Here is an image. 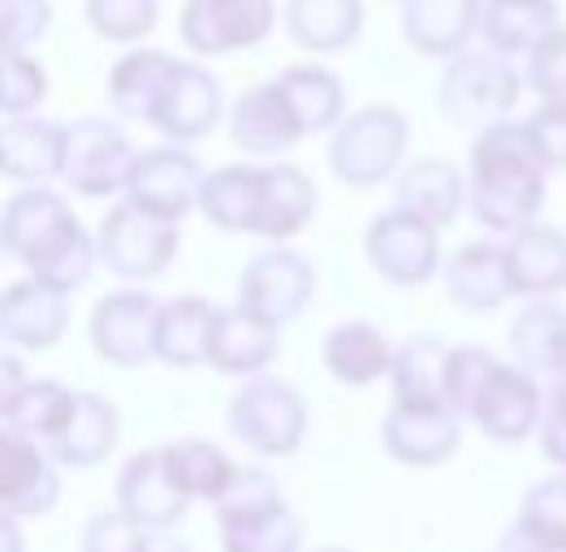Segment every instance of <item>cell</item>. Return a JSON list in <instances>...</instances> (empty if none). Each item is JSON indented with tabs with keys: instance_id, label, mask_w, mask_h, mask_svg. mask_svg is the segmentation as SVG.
Instances as JSON below:
<instances>
[{
	"instance_id": "cell-38",
	"label": "cell",
	"mask_w": 566,
	"mask_h": 552,
	"mask_svg": "<svg viewBox=\"0 0 566 552\" xmlns=\"http://www.w3.org/2000/svg\"><path fill=\"white\" fill-rule=\"evenodd\" d=\"M95 259H99V237H92V233L83 230V221H70L27 264V273L35 276V280H44V285H52V289H61V294H74V289L87 285Z\"/></svg>"
},
{
	"instance_id": "cell-9",
	"label": "cell",
	"mask_w": 566,
	"mask_h": 552,
	"mask_svg": "<svg viewBox=\"0 0 566 552\" xmlns=\"http://www.w3.org/2000/svg\"><path fill=\"white\" fill-rule=\"evenodd\" d=\"M312 294H316V273L290 246L260 251L242 268V280H238V302L251 307V311H260L264 320H273L277 328L298 320L312 307Z\"/></svg>"
},
{
	"instance_id": "cell-42",
	"label": "cell",
	"mask_w": 566,
	"mask_h": 552,
	"mask_svg": "<svg viewBox=\"0 0 566 552\" xmlns=\"http://www.w3.org/2000/svg\"><path fill=\"white\" fill-rule=\"evenodd\" d=\"M497 371V359L480 346H450V359H446V406L459 414L472 418L475 402L489 384V375Z\"/></svg>"
},
{
	"instance_id": "cell-14",
	"label": "cell",
	"mask_w": 566,
	"mask_h": 552,
	"mask_svg": "<svg viewBox=\"0 0 566 552\" xmlns=\"http://www.w3.org/2000/svg\"><path fill=\"white\" fill-rule=\"evenodd\" d=\"M385 454L402 466H441L454 458L463 440V423L450 406H411L394 402L380 423Z\"/></svg>"
},
{
	"instance_id": "cell-28",
	"label": "cell",
	"mask_w": 566,
	"mask_h": 552,
	"mask_svg": "<svg viewBox=\"0 0 566 552\" xmlns=\"http://www.w3.org/2000/svg\"><path fill=\"white\" fill-rule=\"evenodd\" d=\"M316 212V182L294 169V164H269L260 169V208H255V230L269 242H285L298 230H307Z\"/></svg>"
},
{
	"instance_id": "cell-5",
	"label": "cell",
	"mask_w": 566,
	"mask_h": 552,
	"mask_svg": "<svg viewBox=\"0 0 566 552\" xmlns=\"http://www.w3.org/2000/svg\"><path fill=\"white\" fill-rule=\"evenodd\" d=\"M178 255V221H165L139 203H122L99 225V259L113 276L151 280Z\"/></svg>"
},
{
	"instance_id": "cell-33",
	"label": "cell",
	"mask_w": 566,
	"mask_h": 552,
	"mask_svg": "<svg viewBox=\"0 0 566 552\" xmlns=\"http://www.w3.org/2000/svg\"><path fill=\"white\" fill-rule=\"evenodd\" d=\"M446 359L450 346L437 337H407L394 350V402H411V406H446Z\"/></svg>"
},
{
	"instance_id": "cell-56",
	"label": "cell",
	"mask_w": 566,
	"mask_h": 552,
	"mask_svg": "<svg viewBox=\"0 0 566 552\" xmlns=\"http://www.w3.org/2000/svg\"><path fill=\"white\" fill-rule=\"evenodd\" d=\"M321 552H346V549H321Z\"/></svg>"
},
{
	"instance_id": "cell-51",
	"label": "cell",
	"mask_w": 566,
	"mask_h": 552,
	"mask_svg": "<svg viewBox=\"0 0 566 552\" xmlns=\"http://www.w3.org/2000/svg\"><path fill=\"white\" fill-rule=\"evenodd\" d=\"M536 436H541V454L554 461V466H563L566 470V418L563 414L545 411L541 427H536Z\"/></svg>"
},
{
	"instance_id": "cell-54",
	"label": "cell",
	"mask_w": 566,
	"mask_h": 552,
	"mask_svg": "<svg viewBox=\"0 0 566 552\" xmlns=\"http://www.w3.org/2000/svg\"><path fill=\"white\" fill-rule=\"evenodd\" d=\"M549 411L566 418V368L558 371V375H554V384H549Z\"/></svg>"
},
{
	"instance_id": "cell-45",
	"label": "cell",
	"mask_w": 566,
	"mask_h": 552,
	"mask_svg": "<svg viewBox=\"0 0 566 552\" xmlns=\"http://www.w3.org/2000/svg\"><path fill=\"white\" fill-rule=\"evenodd\" d=\"M520 518L532 531L549 535L554 544L566 549V470L563 475H549V479H536V484L523 492Z\"/></svg>"
},
{
	"instance_id": "cell-39",
	"label": "cell",
	"mask_w": 566,
	"mask_h": 552,
	"mask_svg": "<svg viewBox=\"0 0 566 552\" xmlns=\"http://www.w3.org/2000/svg\"><path fill=\"white\" fill-rule=\"evenodd\" d=\"M165 458L190 501H217L238 470L234 461L226 458V449H217L212 440H174V445H165Z\"/></svg>"
},
{
	"instance_id": "cell-29",
	"label": "cell",
	"mask_w": 566,
	"mask_h": 552,
	"mask_svg": "<svg viewBox=\"0 0 566 552\" xmlns=\"http://www.w3.org/2000/svg\"><path fill=\"white\" fill-rule=\"evenodd\" d=\"M212 316H217V307L208 298H199V294H182V298L160 302L156 337H151L156 359L165 368H199V363H208Z\"/></svg>"
},
{
	"instance_id": "cell-13",
	"label": "cell",
	"mask_w": 566,
	"mask_h": 552,
	"mask_svg": "<svg viewBox=\"0 0 566 552\" xmlns=\"http://www.w3.org/2000/svg\"><path fill=\"white\" fill-rule=\"evenodd\" d=\"M545 418V393L536 384V375L527 368H506L497 363V371L489 375L480 402L472 411V423L493 440V445H520L527 440Z\"/></svg>"
},
{
	"instance_id": "cell-32",
	"label": "cell",
	"mask_w": 566,
	"mask_h": 552,
	"mask_svg": "<svg viewBox=\"0 0 566 552\" xmlns=\"http://www.w3.org/2000/svg\"><path fill=\"white\" fill-rule=\"evenodd\" d=\"M558 26V0H484L480 35L502 56L532 52Z\"/></svg>"
},
{
	"instance_id": "cell-52",
	"label": "cell",
	"mask_w": 566,
	"mask_h": 552,
	"mask_svg": "<svg viewBox=\"0 0 566 552\" xmlns=\"http://www.w3.org/2000/svg\"><path fill=\"white\" fill-rule=\"evenodd\" d=\"M143 552H190L174 531H147V544H143Z\"/></svg>"
},
{
	"instance_id": "cell-26",
	"label": "cell",
	"mask_w": 566,
	"mask_h": 552,
	"mask_svg": "<svg viewBox=\"0 0 566 552\" xmlns=\"http://www.w3.org/2000/svg\"><path fill=\"white\" fill-rule=\"evenodd\" d=\"M321 363H325V371H329L337 384L368 389V384H377L380 375H389V368H394V346H389V337L380 332L377 323L346 320L325 337Z\"/></svg>"
},
{
	"instance_id": "cell-19",
	"label": "cell",
	"mask_w": 566,
	"mask_h": 552,
	"mask_svg": "<svg viewBox=\"0 0 566 552\" xmlns=\"http://www.w3.org/2000/svg\"><path fill=\"white\" fill-rule=\"evenodd\" d=\"M70 328V294L27 276L0 298V332L18 350H52Z\"/></svg>"
},
{
	"instance_id": "cell-55",
	"label": "cell",
	"mask_w": 566,
	"mask_h": 552,
	"mask_svg": "<svg viewBox=\"0 0 566 552\" xmlns=\"http://www.w3.org/2000/svg\"><path fill=\"white\" fill-rule=\"evenodd\" d=\"M4 552H22V531H18V518L13 513H4Z\"/></svg>"
},
{
	"instance_id": "cell-2",
	"label": "cell",
	"mask_w": 566,
	"mask_h": 552,
	"mask_svg": "<svg viewBox=\"0 0 566 552\" xmlns=\"http://www.w3.org/2000/svg\"><path fill=\"white\" fill-rule=\"evenodd\" d=\"M520 70L502 52H459L441 74V113L459 130H489L520 104Z\"/></svg>"
},
{
	"instance_id": "cell-31",
	"label": "cell",
	"mask_w": 566,
	"mask_h": 552,
	"mask_svg": "<svg viewBox=\"0 0 566 552\" xmlns=\"http://www.w3.org/2000/svg\"><path fill=\"white\" fill-rule=\"evenodd\" d=\"M511 354L532 375H558L566 368V311L549 298H532L511 320Z\"/></svg>"
},
{
	"instance_id": "cell-20",
	"label": "cell",
	"mask_w": 566,
	"mask_h": 552,
	"mask_svg": "<svg viewBox=\"0 0 566 552\" xmlns=\"http://www.w3.org/2000/svg\"><path fill=\"white\" fill-rule=\"evenodd\" d=\"M506 276L520 298H549L566 289V233L554 225H523L502 242Z\"/></svg>"
},
{
	"instance_id": "cell-50",
	"label": "cell",
	"mask_w": 566,
	"mask_h": 552,
	"mask_svg": "<svg viewBox=\"0 0 566 552\" xmlns=\"http://www.w3.org/2000/svg\"><path fill=\"white\" fill-rule=\"evenodd\" d=\"M497 552H566V549H563V544H554L549 535L532 531L523 518H515V522L502 531V540H497Z\"/></svg>"
},
{
	"instance_id": "cell-34",
	"label": "cell",
	"mask_w": 566,
	"mask_h": 552,
	"mask_svg": "<svg viewBox=\"0 0 566 552\" xmlns=\"http://www.w3.org/2000/svg\"><path fill=\"white\" fill-rule=\"evenodd\" d=\"M255 208H260V169L226 164L217 173H203L199 212L208 216V225H217L221 233H251Z\"/></svg>"
},
{
	"instance_id": "cell-35",
	"label": "cell",
	"mask_w": 566,
	"mask_h": 552,
	"mask_svg": "<svg viewBox=\"0 0 566 552\" xmlns=\"http://www.w3.org/2000/svg\"><path fill=\"white\" fill-rule=\"evenodd\" d=\"M174 70V56L160 47H139L126 52L113 70H108V104L130 117V121H151V108L160 99V87Z\"/></svg>"
},
{
	"instance_id": "cell-10",
	"label": "cell",
	"mask_w": 566,
	"mask_h": 552,
	"mask_svg": "<svg viewBox=\"0 0 566 552\" xmlns=\"http://www.w3.org/2000/svg\"><path fill=\"white\" fill-rule=\"evenodd\" d=\"M156 316L160 302L147 289H113L95 302L92 311V350L113 363V368H143L147 359H156L151 337H156Z\"/></svg>"
},
{
	"instance_id": "cell-23",
	"label": "cell",
	"mask_w": 566,
	"mask_h": 552,
	"mask_svg": "<svg viewBox=\"0 0 566 552\" xmlns=\"http://www.w3.org/2000/svg\"><path fill=\"white\" fill-rule=\"evenodd\" d=\"M484 0H402V35L420 56H459L480 31Z\"/></svg>"
},
{
	"instance_id": "cell-43",
	"label": "cell",
	"mask_w": 566,
	"mask_h": 552,
	"mask_svg": "<svg viewBox=\"0 0 566 552\" xmlns=\"http://www.w3.org/2000/svg\"><path fill=\"white\" fill-rule=\"evenodd\" d=\"M48 95V78L40 61L27 52H4L0 56V113L4 117H31Z\"/></svg>"
},
{
	"instance_id": "cell-36",
	"label": "cell",
	"mask_w": 566,
	"mask_h": 552,
	"mask_svg": "<svg viewBox=\"0 0 566 552\" xmlns=\"http://www.w3.org/2000/svg\"><path fill=\"white\" fill-rule=\"evenodd\" d=\"M70 411H74V393L65 384H56V380H27L18 393H9L0 402L4 432L31 436V440H44V445L56 440V432L65 427Z\"/></svg>"
},
{
	"instance_id": "cell-41",
	"label": "cell",
	"mask_w": 566,
	"mask_h": 552,
	"mask_svg": "<svg viewBox=\"0 0 566 552\" xmlns=\"http://www.w3.org/2000/svg\"><path fill=\"white\" fill-rule=\"evenodd\" d=\"M87 26L99 40L113 44H135L156 31L160 22V0H83Z\"/></svg>"
},
{
	"instance_id": "cell-16",
	"label": "cell",
	"mask_w": 566,
	"mask_h": 552,
	"mask_svg": "<svg viewBox=\"0 0 566 552\" xmlns=\"http://www.w3.org/2000/svg\"><path fill=\"white\" fill-rule=\"evenodd\" d=\"M61 479L44 440L4 432L0 436V506L13 518H40L56 506Z\"/></svg>"
},
{
	"instance_id": "cell-46",
	"label": "cell",
	"mask_w": 566,
	"mask_h": 552,
	"mask_svg": "<svg viewBox=\"0 0 566 552\" xmlns=\"http://www.w3.org/2000/svg\"><path fill=\"white\" fill-rule=\"evenodd\" d=\"M52 26V0H0V52H27Z\"/></svg>"
},
{
	"instance_id": "cell-48",
	"label": "cell",
	"mask_w": 566,
	"mask_h": 552,
	"mask_svg": "<svg viewBox=\"0 0 566 552\" xmlns=\"http://www.w3.org/2000/svg\"><path fill=\"white\" fill-rule=\"evenodd\" d=\"M527 83L541 99H566V26H554L527 52Z\"/></svg>"
},
{
	"instance_id": "cell-44",
	"label": "cell",
	"mask_w": 566,
	"mask_h": 552,
	"mask_svg": "<svg viewBox=\"0 0 566 552\" xmlns=\"http://www.w3.org/2000/svg\"><path fill=\"white\" fill-rule=\"evenodd\" d=\"M212 506H217V522H230V518H251V513L285 506V497L269 470H260V466H238L230 488H226Z\"/></svg>"
},
{
	"instance_id": "cell-27",
	"label": "cell",
	"mask_w": 566,
	"mask_h": 552,
	"mask_svg": "<svg viewBox=\"0 0 566 552\" xmlns=\"http://www.w3.org/2000/svg\"><path fill=\"white\" fill-rule=\"evenodd\" d=\"M122 440V414L99 393H74V411L48 445L61 466H99Z\"/></svg>"
},
{
	"instance_id": "cell-37",
	"label": "cell",
	"mask_w": 566,
	"mask_h": 552,
	"mask_svg": "<svg viewBox=\"0 0 566 552\" xmlns=\"http://www.w3.org/2000/svg\"><path fill=\"white\" fill-rule=\"evenodd\" d=\"M277 83H282L285 99L298 113L307 135L333 130L346 117V87L337 83V74H329L325 65H290Z\"/></svg>"
},
{
	"instance_id": "cell-22",
	"label": "cell",
	"mask_w": 566,
	"mask_h": 552,
	"mask_svg": "<svg viewBox=\"0 0 566 552\" xmlns=\"http://www.w3.org/2000/svg\"><path fill=\"white\" fill-rule=\"evenodd\" d=\"M446 294L459 311L489 316L497 311L515 289L506 276V255L493 242H468L446 259Z\"/></svg>"
},
{
	"instance_id": "cell-40",
	"label": "cell",
	"mask_w": 566,
	"mask_h": 552,
	"mask_svg": "<svg viewBox=\"0 0 566 552\" xmlns=\"http://www.w3.org/2000/svg\"><path fill=\"white\" fill-rule=\"evenodd\" d=\"M217 531H221V552H298L303 544V522L290 506L217 522Z\"/></svg>"
},
{
	"instance_id": "cell-49",
	"label": "cell",
	"mask_w": 566,
	"mask_h": 552,
	"mask_svg": "<svg viewBox=\"0 0 566 552\" xmlns=\"http://www.w3.org/2000/svg\"><path fill=\"white\" fill-rule=\"evenodd\" d=\"M523 126L536 142L545 169H566V99H545Z\"/></svg>"
},
{
	"instance_id": "cell-1",
	"label": "cell",
	"mask_w": 566,
	"mask_h": 552,
	"mask_svg": "<svg viewBox=\"0 0 566 552\" xmlns=\"http://www.w3.org/2000/svg\"><path fill=\"white\" fill-rule=\"evenodd\" d=\"M545 160L523 121L475 130L468 156V208L493 233H515L536 221L545 203Z\"/></svg>"
},
{
	"instance_id": "cell-25",
	"label": "cell",
	"mask_w": 566,
	"mask_h": 552,
	"mask_svg": "<svg viewBox=\"0 0 566 552\" xmlns=\"http://www.w3.org/2000/svg\"><path fill=\"white\" fill-rule=\"evenodd\" d=\"M70 221H78V216H74V208H70L61 194L31 185V190H18V194L4 203L0 242H4V251H9L18 264H31Z\"/></svg>"
},
{
	"instance_id": "cell-6",
	"label": "cell",
	"mask_w": 566,
	"mask_h": 552,
	"mask_svg": "<svg viewBox=\"0 0 566 552\" xmlns=\"http://www.w3.org/2000/svg\"><path fill=\"white\" fill-rule=\"evenodd\" d=\"M135 147L117 121L104 117H78L65 126V169L61 178L83 199H108L126 190L135 169Z\"/></svg>"
},
{
	"instance_id": "cell-4",
	"label": "cell",
	"mask_w": 566,
	"mask_h": 552,
	"mask_svg": "<svg viewBox=\"0 0 566 552\" xmlns=\"http://www.w3.org/2000/svg\"><path fill=\"white\" fill-rule=\"evenodd\" d=\"M226 423H230V436L238 445H247L251 454L285 458L307 436V402L298 389H290L282 380L255 375L234 393Z\"/></svg>"
},
{
	"instance_id": "cell-47",
	"label": "cell",
	"mask_w": 566,
	"mask_h": 552,
	"mask_svg": "<svg viewBox=\"0 0 566 552\" xmlns=\"http://www.w3.org/2000/svg\"><path fill=\"white\" fill-rule=\"evenodd\" d=\"M147 527L135 522L126 509H104L83 527V552H143Z\"/></svg>"
},
{
	"instance_id": "cell-24",
	"label": "cell",
	"mask_w": 566,
	"mask_h": 552,
	"mask_svg": "<svg viewBox=\"0 0 566 552\" xmlns=\"http://www.w3.org/2000/svg\"><path fill=\"white\" fill-rule=\"evenodd\" d=\"M65 169V126L40 117H4L0 126V173L9 182H48Z\"/></svg>"
},
{
	"instance_id": "cell-11",
	"label": "cell",
	"mask_w": 566,
	"mask_h": 552,
	"mask_svg": "<svg viewBox=\"0 0 566 552\" xmlns=\"http://www.w3.org/2000/svg\"><path fill=\"white\" fill-rule=\"evenodd\" d=\"M199 190H203V169L187 147L169 142V147H147L135 156L126 199L139 203L147 212L165 216V221H182L199 208Z\"/></svg>"
},
{
	"instance_id": "cell-53",
	"label": "cell",
	"mask_w": 566,
	"mask_h": 552,
	"mask_svg": "<svg viewBox=\"0 0 566 552\" xmlns=\"http://www.w3.org/2000/svg\"><path fill=\"white\" fill-rule=\"evenodd\" d=\"M22 384H27V371H22V363L9 354V359H4V384H0V402H4L9 393H18Z\"/></svg>"
},
{
	"instance_id": "cell-8",
	"label": "cell",
	"mask_w": 566,
	"mask_h": 552,
	"mask_svg": "<svg viewBox=\"0 0 566 552\" xmlns=\"http://www.w3.org/2000/svg\"><path fill=\"white\" fill-rule=\"evenodd\" d=\"M364 255L377 268V276H385L389 285L416 289L432 280V273L441 268V242H437V225H428L420 216L394 208L380 212L377 221L364 233Z\"/></svg>"
},
{
	"instance_id": "cell-12",
	"label": "cell",
	"mask_w": 566,
	"mask_h": 552,
	"mask_svg": "<svg viewBox=\"0 0 566 552\" xmlns=\"http://www.w3.org/2000/svg\"><path fill=\"white\" fill-rule=\"evenodd\" d=\"M221 113H226L221 83L195 61H174L147 126H156L174 142H195V138H208L217 130Z\"/></svg>"
},
{
	"instance_id": "cell-21",
	"label": "cell",
	"mask_w": 566,
	"mask_h": 552,
	"mask_svg": "<svg viewBox=\"0 0 566 552\" xmlns=\"http://www.w3.org/2000/svg\"><path fill=\"white\" fill-rule=\"evenodd\" d=\"M394 208L446 230L468 208V178L450 160H416L394 178Z\"/></svg>"
},
{
	"instance_id": "cell-15",
	"label": "cell",
	"mask_w": 566,
	"mask_h": 552,
	"mask_svg": "<svg viewBox=\"0 0 566 552\" xmlns=\"http://www.w3.org/2000/svg\"><path fill=\"white\" fill-rule=\"evenodd\" d=\"M117 509H126L147 531H174L190 509V497L174 479L165 449H143L117 475Z\"/></svg>"
},
{
	"instance_id": "cell-3",
	"label": "cell",
	"mask_w": 566,
	"mask_h": 552,
	"mask_svg": "<svg viewBox=\"0 0 566 552\" xmlns=\"http://www.w3.org/2000/svg\"><path fill=\"white\" fill-rule=\"evenodd\" d=\"M402 151H407V117L389 104H368L333 126L329 173L342 185L368 190L398 173Z\"/></svg>"
},
{
	"instance_id": "cell-7",
	"label": "cell",
	"mask_w": 566,
	"mask_h": 552,
	"mask_svg": "<svg viewBox=\"0 0 566 552\" xmlns=\"http://www.w3.org/2000/svg\"><path fill=\"white\" fill-rule=\"evenodd\" d=\"M273 18V0H187L178 35L195 56H230L269 40Z\"/></svg>"
},
{
	"instance_id": "cell-30",
	"label": "cell",
	"mask_w": 566,
	"mask_h": 552,
	"mask_svg": "<svg viewBox=\"0 0 566 552\" xmlns=\"http://www.w3.org/2000/svg\"><path fill=\"white\" fill-rule=\"evenodd\" d=\"M285 31L307 52H342L364 31V0H285Z\"/></svg>"
},
{
	"instance_id": "cell-18",
	"label": "cell",
	"mask_w": 566,
	"mask_h": 552,
	"mask_svg": "<svg viewBox=\"0 0 566 552\" xmlns=\"http://www.w3.org/2000/svg\"><path fill=\"white\" fill-rule=\"evenodd\" d=\"M282 328L273 320H264L251 307H217L212 316V332H208V368L221 375H260L277 359V337Z\"/></svg>"
},
{
	"instance_id": "cell-17",
	"label": "cell",
	"mask_w": 566,
	"mask_h": 552,
	"mask_svg": "<svg viewBox=\"0 0 566 552\" xmlns=\"http://www.w3.org/2000/svg\"><path fill=\"white\" fill-rule=\"evenodd\" d=\"M303 135L307 130H303L298 113L290 108L277 78L247 87L230 108V138L247 156H282L294 142H303Z\"/></svg>"
}]
</instances>
